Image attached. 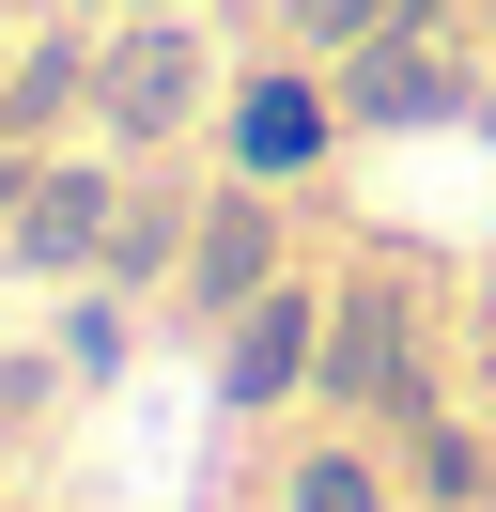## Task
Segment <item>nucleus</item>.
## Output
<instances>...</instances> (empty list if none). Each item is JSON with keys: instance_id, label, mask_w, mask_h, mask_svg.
Instances as JSON below:
<instances>
[{"instance_id": "1a4fd4ad", "label": "nucleus", "mask_w": 496, "mask_h": 512, "mask_svg": "<svg viewBox=\"0 0 496 512\" xmlns=\"http://www.w3.org/2000/svg\"><path fill=\"white\" fill-rule=\"evenodd\" d=\"M0 125H16V140L93 125V32H16V47H0Z\"/></svg>"}, {"instance_id": "7ed1b4c3", "label": "nucleus", "mask_w": 496, "mask_h": 512, "mask_svg": "<svg viewBox=\"0 0 496 512\" xmlns=\"http://www.w3.org/2000/svg\"><path fill=\"white\" fill-rule=\"evenodd\" d=\"M341 78L310 63V47H264V63H233V94H217V171H248V187H326L341 156Z\"/></svg>"}, {"instance_id": "dca6fc26", "label": "nucleus", "mask_w": 496, "mask_h": 512, "mask_svg": "<svg viewBox=\"0 0 496 512\" xmlns=\"http://www.w3.org/2000/svg\"><path fill=\"white\" fill-rule=\"evenodd\" d=\"M78 16H109V0H78Z\"/></svg>"}, {"instance_id": "f03ea898", "label": "nucleus", "mask_w": 496, "mask_h": 512, "mask_svg": "<svg viewBox=\"0 0 496 512\" xmlns=\"http://www.w3.org/2000/svg\"><path fill=\"white\" fill-rule=\"evenodd\" d=\"M434 404V311L403 264H357V280H326V373H310V419H372V435H403V419Z\"/></svg>"}, {"instance_id": "4468645a", "label": "nucleus", "mask_w": 496, "mask_h": 512, "mask_svg": "<svg viewBox=\"0 0 496 512\" xmlns=\"http://www.w3.org/2000/svg\"><path fill=\"white\" fill-rule=\"evenodd\" d=\"M403 0H279V47H310V63H341L357 32H388Z\"/></svg>"}, {"instance_id": "f257e3e1", "label": "nucleus", "mask_w": 496, "mask_h": 512, "mask_svg": "<svg viewBox=\"0 0 496 512\" xmlns=\"http://www.w3.org/2000/svg\"><path fill=\"white\" fill-rule=\"evenodd\" d=\"M217 94H233V63H217L202 0H124V16H93V140L109 156H186V140H217Z\"/></svg>"}, {"instance_id": "20e7f679", "label": "nucleus", "mask_w": 496, "mask_h": 512, "mask_svg": "<svg viewBox=\"0 0 496 512\" xmlns=\"http://www.w3.org/2000/svg\"><path fill=\"white\" fill-rule=\"evenodd\" d=\"M124 187H140V156H109V140H78V156H62L47 140V171H31V202L16 218H0V264H16V280H109V233H124Z\"/></svg>"}, {"instance_id": "f3484780", "label": "nucleus", "mask_w": 496, "mask_h": 512, "mask_svg": "<svg viewBox=\"0 0 496 512\" xmlns=\"http://www.w3.org/2000/svg\"><path fill=\"white\" fill-rule=\"evenodd\" d=\"M403 512H434V497H403Z\"/></svg>"}, {"instance_id": "a211bd4d", "label": "nucleus", "mask_w": 496, "mask_h": 512, "mask_svg": "<svg viewBox=\"0 0 496 512\" xmlns=\"http://www.w3.org/2000/svg\"><path fill=\"white\" fill-rule=\"evenodd\" d=\"M481 357H496V326H481Z\"/></svg>"}, {"instance_id": "2eb2a0df", "label": "nucleus", "mask_w": 496, "mask_h": 512, "mask_svg": "<svg viewBox=\"0 0 496 512\" xmlns=\"http://www.w3.org/2000/svg\"><path fill=\"white\" fill-rule=\"evenodd\" d=\"M465 125H481V140H496V78H481V109H465Z\"/></svg>"}, {"instance_id": "423d86ee", "label": "nucleus", "mask_w": 496, "mask_h": 512, "mask_svg": "<svg viewBox=\"0 0 496 512\" xmlns=\"http://www.w3.org/2000/svg\"><path fill=\"white\" fill-rule=\"evenodd\" d=\"M295 202H310V187H248V171H217L202 218H186V280H171V311H186V326H233L248 295L295 264Z\"/></svg>"}, {"instance_id": "9d476101", "label": "nucleus", "mask_w": 496, "mask_h": 512, "mask_svg": "<svg viewBox=\"0 0 496 512\" xmlns=\"http://www.w3.org/2000/svg\"><path fill=\"white\" fill-rule=\"evenodd\" d=\"M155 295H124V280H62V311H47V342H62V373H78V404H93V388H124V373H140V342H155Z\"/></svg>"}, {"instance_id": "f8f14e48", "label": "nucleus", "mask_w": 496, "mask_h": 512, "mask_svg": "<svg viewBox=\"0 0 496 512\" xmlns=\"http://www.w3.org/2000/svg\"><path fill=\"white\" fill-rule=\"evenodd\" d=\"M388 450H403V497H434V512H496V450H481V419L419 404Z\"/></svg>"}, {"instance_id": "ddd939ff", "label": "nucleus", "mask_w": 496, "mask_h": 512, "mask_svg": "<svg viewBox=\"0 0 496 512\" xmlns=\"http://www.w3.org/2000/svg\"><path fill=\"white\" fill-rule=\"evenodd\" d=\"M78 404V373H62V342H0V435H31V419Z\"/></svg>"}, {"instance_id": "0eeeda50", "label": "nucleus", "mask_w": 496, "mask_h": 512, "mask_svg": "<svg viewBox=\"0 0 496 512\" xmlns=\"http://www.w3.org/2000/svg\"><path fill=\"white\" fill-rule=\"evenodd\" d=\"M310 373H326V280L279 264V280L217 326V404L233 419H310Z\"/></svg>"}, {"instance_id": "9b49d317", "label": "nucleus", "mask_w": 496, "mask_h": 512, "mask_svg": "<svg viewBox=\"0 0 496 512\" xmlns=\"http://www.w3.org/2000/svg\"><path fill=\"white\" fill-rule=\"evenodd\" d=\"M186 218H202V187H171V171H140V187H124V233H109V280L171 311V280H186Z\"/></svg>"}, {"instance_id": "39448f33", "label": "nucleus", "mask_w": 496, "mask_h": 512, "mask_svg": "<svg viewBox=\"0 0 496 512\" xmlns=\"http://www.w3.org/2000/svg\"><path fill=\"white\" fill-rule=\"evenodd\" d=\"M326 78H341V125L357 140H419V125H465V109H481V63H465L450 32H419V16L357 32Z\"/></svg>"}, {"instance_id": "6e6552de", "label": "nucleus", "mask_w": 496, "mask_h": 512, "mask_svg": "<svg viewBox=\"0 0 496 512\" xmlns=\"http://www.w3.org/2000/svg\"><path fill=\"white\" fill-rule=\"evenodd\" d=\"M264 512H403V450L372 435V419H310V435L279 450Z\"/></svg>"}]
</instances>
